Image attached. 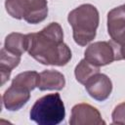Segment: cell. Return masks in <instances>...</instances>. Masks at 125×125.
<instances>
[{
	"instance_id": "14",
	"label": "cell",
	"mask_w": 125,
	"mask_h": 125,
	"mask_svg": "<svg viewBox=\"0 0 125 125\" xmlns=\"http://www.w3.org/2000/svg\"><path fill=\"white\" fill-rule=\"evenodd\" d=\"M38 82H39V73L36 71H31V70L19 73L12 80V84L24 87L30 92L38 86Z\"/></svg>"
},
{
	"instance_id": "5",
	"label": "cell",
	"mask_w": 125,
	"mask_h": 125,
	"mask_svg": "<svg viewBox=\"0 0 125 125\" xmlns=\"http://www.w3.org/2000/svg\"><path fill=\"white\" fill-rule=\"evenodd\" d=\"M84 59L98 67L110 64L115 61V52L111 41H97L90 44L84 52Z\"/></svg>"
},
{
	"instance_id": "3",
	"label": "cell",
	"mask_w": 125,
	"mask_h": 125,
	"mask_svg": "<svg viewBox=\"0 0 125 125\" xmlns=\"http://www.w3.org/2000/svg\"><path fill=\"white\" fill-rule=\"evenodd\" d=\"M65 117L64 104L59 93L39 98L29 111L30 120L39 125H58Z\"/></svg>"
},
{
	"instance_id": "13",
	"label": "cell",
	"mask_w": 125,
	"mask_h": 125,
	"mask_svg": "<svg viewBox=\"0 0 125 125\" xmlns=\"http://www.w3.org/2000/svg\"><path fill=\"white\" fill-rule=\"evenodd\" d=\"M99 72H100V67L92 64L86 59L81 60L74 69V75H75L76 80L80 84H83V85H85V83L93 75Z\"/></svg>"
},
{
	"instance_id": "1",
	"label": "cell",
	"mask_w": 125,
	"mask_h": 125,
	"mask_svg": "<svg viewBox=\"0 0 125 125\" xmlns=\"http://www.w3.org/2000/svg\"><path fill=\"white\" fill-rule=\"evenodd\" d=\"M27 35V52L38 62L45 65L63 66L71 60L72 54L63 42V31L60 23L51 22L39 32Z\"/></svg>"
},
{
	"instance_id": "4",
	"label": "cell",
	"mask_w": 125,
	"mask_h": 125,
	"mask_svg": "<svg viewBox=\"0 0 125 125\" xmlns=\"http://www.w3.org/2000/svg\"><path fill=\"white\" fill-rule=\"evenodd\" d=\"M5 8L12 18L23 19L31 24L43 21L48 16L47 0H6Z\"/></svg>"
},
{
	"instance_id": "6",
	"label": "cell",
	"mask_w": 125,
	"mask_h": 125,
	"mask_svg": "<svg viewBox=\"0 0 125 125\" xmlns=\"http://www.w3.org/2000/svg\"><path fill=\"white\" fill-rule=\"evenodd\" d=\"M70 125H102L105 121L102 118L100 111L93 105L81 103L71 108L69 118Z\"/></svg>"
},
{
	"instance_id": "15",
	"label": "cell",
	"mask_w": 125,
	"mask_h": 125,
	"mask_svg": "<svg viewBox=\"0 0 125 125\" xmlns=\"http://www.w3.org/2000/svg\"><path fill=\"white\" fill-rule=\"evenodd\" d=\"M110 41L114 48L115 61L125 60V30L116 38L111 39Z\"/></svg>"
},
{
	"instance_id": "8",
	"label": "cell",
	"mask_w": 125,
	"mask_h": 125,
	"mask_svg": "<svg viewBox=\"0 0 125 125\" xmlns=\"http://www.w3.org/2000/svg\"><path fill=\"white\" fill-rule=\"evenodd\" d=\"M30 99V91L20 85L11 84L4 92L2 102L6 109L17 111L21 109Z\"/></svg>"
},
{
	"instance_id": "7",
	"label": "cell",
	"mask_w": 125,
	"mask_h": 125,
	"mask_svg": "<svg viewBox=\"0 0 125 125\" xmlns=\"http://www.w3.org/2000/svg\"><path fill=\"white\" fill-rule=\"evenodd\" d=\"M85 89L91 98L99 102H104L111 94L112 82L106 74L99 72L85 83Z\"/></svg>"
},
{
	"instance_id": "9",
	"label": "cell",
	"mask_w": 125,
	"mask_h": 125,
	"mask_svg": "<svg viewBox=\"0 0 125 125\" xmlns=\"http://www.w3.org/2000/svg\"><path fill=\"white\" fill-rule=\"evenodd\" d=\"M65 86V78L58 70H44L39 73V82L37 88L40 91L55 90L60 91Z\"/></svg>"
},
{
	"instance_id": "11",
	"label": "cell",
	"mask_w": 125,
	"mask_h": 125,
	"mask_svg": "<svg viewBox=\"0 0 125 125\" xmlns=\"http://www.w3.org/2000/svg\"><path fill=\"white\" fill-rule=\"evenodd\" d=\"M21 62V56L7 51L4 47L0 51V72L1 85H4L9 79L11 72Z\"/></svg>"
},
{
	"instance_id": "16",
	"label": "cell",
	"mask_w": 125,
	"mask_h": 125,
	"mask_svg": "<svg viewBox=\"0 0 125 125\" xmlns=\"http://www.w3.org/2000/svg\"><path fill=\"white\" fill-rule=\"evenodd\" d=\"M111 117L113 124L125 125V102L117 104L114 107Z\"/></svg>"
},
{
	"instance_id": "2",
	"label": "cell",
	"mask_w": 125,
	"mask_h": 125,
	"mask_svg": "<svg viewBox=\"0 0 125 125\" xmlns=\"http://www.w3.org/2000/svg\"><path fill=\"white\" fill-rule=\"evenodd\" d=\"M67 21L72 27L74 42L79 46H86L96 37L100 22L98 9L92 4H82L67 16Z\"/></svg>"
},
{
	"instance_id": "10",
	"label": "cell",
	"mask_w": 125,
	"mask_h": 125,
	"mask_svg": "<svg viewBox=\"0 0 125 125\" xmlns=\"http://www.w3.org/2000/svg\"><path fill=\"white\" fill-rule=\"evenodd\" d=\"M125 30V4L111 9L107 13V32L111 39Z\"/></svg>"
},
{
	"instance_id": "12",
	"label": "cell",
	"mask_w": 125,
	"mask_h": 125,
	"mask_svg": "<svg viewBox=\"0 0 125 125\" xmlns=\"http://www.w3.org/2000/svg\"><path fill=\"white\" fill-rule=\"evenodd\" d=\"M4 48L16 55L21 56L28 48V35L20 32H12L5 38Z\"/></svg>"
}]
</instances>
